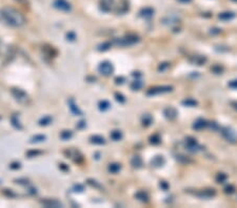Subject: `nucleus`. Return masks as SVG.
Returning <instances> with one entry per match:
<instances>
[{"instance_id": "38", "label": "nucleus", "mask_w": 237, "mask_h": 208, "mask_svg": "<svg viewBox=\"0 0 237 208\" xmlns=\"http://www.w3.org/2000/svg\"><path fill=\"white\" fill-rule=\"evenodd\" d=\"M88 183L90 184V185H92V186H94V187H96V188H101V186L99 185V184L97 183L95 180H91V179H89Z\"/></svg>"}, {"instance_id": "3", "label": "nucleus", "mask_w": 237, "mask_h": 208, "mask_svg": "<svg viewBox=\"0 0 237 208\" xmlns=\"http://www.w3.org/2000/svg\"><path fill=\"white\" fill-rule=\"evenodd\" d=\"M11 92H12V95L14 96V98L19 103L25 104V103L29 102V96L24 90L20 89V88H12Z\"/></svg>"}, {"instance_id": "23", "label": "nucleus", "mask_w": 237, "mask_h": 208, "mask_svg": "<svg viewBox=\"0 0 237 208\" xmlns=\"http://www.w3.org/2000/svg\"><path fill=\"white\" fill-rule=\"evenodd\" d=\"M215 190L214 189H204V190L201 191V193H200L199 196L201 197V198H211V197L215 196Z\"/></svg>"}, {"instance_id": "18", "label": "nucleus", "mask_w": 237, "mask_h": 208, "mask_svg": "<svg viewBox=\"0 0 237 208\" xmlns=\"http://www.w3.org/2000/svg\"><path fill=\"white\" fill-rule=\"evenodd\" d=\"M91 142L94 143V144H97V145H101V144H104L106 143V140H104V137H101V136H92L91 137Z\"/></svg>"}, {"instance_id": "48", "label": "nucleus", "mask_w": 237, "mask_h": 208, "mask_svg": "<svg viewBox=\"0 0 237 208\" xmlns=\"http://www.w3.org/2000/svg\"><path fill=\"white\" fill-rule=\"evenodd\" d=\"M232 1H234V2H237V0H232Z\"/></svg>"}, {"instance_id": "33", "label": "nucleus", "mask_w": 237, "mask_h": 208, "mask_svg": "<svg viewBox=\"0 0 237 208\" xmlns=\"http://www.w3.org/2000/svg\"><path fill=\"white\" fill-rule=\"evenodd\" d=\"M51 122H52V118H51L50 116H46V117H44V118L39 121V124L40 125H48Z\"/></svg>"}, {"instance_id": "47", "label": "nucleus", "mask_w": 237, "mask_h": 208, "mask_svg": "<svg viewBox=\"0 0 237 208\" xmlns=\"http://www.w3.org/2000/svg\"><path fill=\"white\" fill-rule=\"evenodd\" d=\"M15 1H17V2H19V3H26L28 2V0H15Z\"/></svg>"}, {"instance_id": "6", "label": "nucleus", "mask_w": 237, "mask_h": 208, "mask_svg": "<svg viewBox=\"0 0 237 208\" xmlns=\"http://www.w3.org/2000/svg\"><path fill=\"white\" fill-rule=\"evenodd\" d=\"M221 135L223 136L226 140H228L229 142H232V143L237 142V133L233 128H231V127L221 128Z\"/></svg>"}, {"instance_id": "5", "label": "nucleus", "mask_w": 237, "mask_h": 208, "mask_svg": "<svg viewBox=\"0 0 237 208\" xmlns=\"http://www.w3.org/2000/svg\"><path fill=\"white\" fill-rule=\"evenodd\" d=\"M98 70L101 75L108 77V76H111L112 74H113L114 67H113V65H112L111 62H109V61H104V62H101L100 64H99Z\"/></svg>"}, {"instance_id": "7", "label": "nucleus", "mask_w": 237, "mask_h": 208, "mask_svg": "<svg viewBox=\"0 0 237 208\" xmlns=\"http://www.w3.org/2000/svg\"><path fill=\"white\" fill-rule=\"evenodd\" d=\"M138 40L139 39L136 37V36L129 35L124 38H120V39L116 40V44L121 45V46H126V45H131V44H134V43L138 42Z\"/></svg>"}, {"instance_id": "22", "label": "nucleus", "mask_w": 237, "mask_h": 208, "mask_svg": "<svg viewBox=\"0 0 237 208\" xmlns=\"http://www.w3.org/2000/svg\"><path fill=\"white\" fill-rule=\"evenodd\" d=\"M121 169V165L119 163H112L109 165V171L111 173H117Z\"/></svg>"}, {"instance_id": "14", "label": "nucleus", "mask_w": 237, "mask_h": 208, "mask_svg": "<svg viewBox=\"0 0 237 208\" xmlns=\"http://www.w3.org/2000/svg\"><path fill=\"white\" fill-rule=\"evenodd\" d=\"M234 17H235V14L233 12H223V13H220L219 15H218V18L222 21H229V20H231V19H233Z\"/></svg>"}, {"instance_id": "42", "label": "nucleus", "mask_w": 237, "mask_h": 208, "mask_svg": "<svg viewBox=\"0 0 237 208\" xmlns=\"http://www.w3.org/2000/svg\"><path fill=\"white\" fill-rule=\"evenodd\" d=\"M40 151H29L28 153V155L29 157H34V155H40Z\"/></svg>"}, {"instance_id": "46", "label": "nucleus", "mask_w": 237, "mask_h": 208, "mask_svg": "<svg viewBox=\"0 0 237 208\" xmlns=\"http://www.w3.org/2000/svg\"><path fill=\"white\" fill-rule=\"evenodd\" d=\"M178 1H180V2H182V3H189V2H191L192 0H178Z\"/></svg>"}, {"instance_id": "32", "label": "nucleus", "mask_w": 237, "mask_h": 208, "mask_svg": "<svg viewBox=\"0 0 237 208\" xmlns=\"http://www.w3.org/2000/svg\"><path fill=\"white\" fill-rule=\"evenodd\" d=\"M216 181L218 182V183H223V182H226L227 181V175H225V173H218L216 177Z\"/></svg>"}, {"instance_id": "8", "label": "nucleus", "mask_w": 237, "mask_h": 208, "mask_svg": "<svg viewBox=\"0 0 237 208\" xmlns=\"http://www.w3.org/2000/svg\"><path fill=\"white\" fill-rule=\"evenodd\" d=\"M54 6L57 10L62 11V12H69V11H71L72 8L68 0H55L54 1Z\"/></svg>"}, {"instance_id": "9", "label": "nucleus", "mask_w": 237, "mask_h": 208, "mask_svg": "<svg viewBox=\"0 0 237 208\" xmlns=\"http://www.w3.org/2000/svg\"><path fill=\"white\" fill-rule=\"evenodd\" d=\"M163 115H164V117L168 119V120H174V119H176V117H177V115H178V113H177V110L175 109L174 107H172V106H169V107L164 108Z\"/></svg>"}, {"instance_id": "34", "label": "nucleus", "mask_w": 237, "mask_h": 208, "mask_svg": "<svg viewBox=\"0 0 237 208\" xmlns=\"http://www.w3.org/2000/svg\"><path fill=\"white\" fill-rule=\"evenodd\" d=\"M44 140H46V136L37 135V136H35V137H33V138H32V141H31V142H32V143H34V142H41V141H44Z\"/></svg>"}, {"instance_id": "45", "label": "nucleus", "mask_w": 237, "mask_h": 208, "mask_svg": "<svg viewBox=\"0 0 237 208\" xmlns=\"http://www.w3.org/2000/svg\"><path fill=\"white\" fill-rule=\"evenodd\" d=\"M231 106H232L234 109L237 110V101H233V102H231Z\"/></svg>"}, {"instance_id": "11", "label": "nucleus", "mask_w": 237, "mask_h": 208, "mask_svg": "<svg viewBox=\"0 0 237 208\" xmlns=\"http://www.w3.org/2000/svg\"><path fill=\"white\" fill-rule=\"evenodd\" d=\"M130 6H129V1L128 0H120L118 3V5H117V13H119V14H124V13H126L128 11H129Z\"/></svg>"}, {"instance_id": "44", "label": "nucleus", "mask_w": 237, "mask_h": 208, "mask_svg": "<svg viewBox=\"0 0 237 208\" xmlns=\"http://www.w3.org/2000/svg\"><path fill=\"white\" fill-rule=\"evenodd\" d=\"M11 168H12V169H16V168H19L20 167V164L19 163H13L12 165L10 166Z\"/></svg>"}, {"instance_id": "24", "label": "nucleus", "mask_w": 237, "mask_h": 208, "mask_svg": "<svg viewBox=\"0 0 237 208\" xmlns=\"http://www.w3.org/2000/svg\"><path fill=\"white\" fill-rule=\"evenodd\" d=\"M135 197H136L139 201H141V202H149V196H148L144 191H138Z\"/></svg>"}, {"instance_id": "21", "label": "nucleus", "mask_w": 237, "mask_h": 208, "mask_svg": "<svg viewBox=\"0 0 237 208\" xmlns=\"http://www.w3.org/2000/svg\"><path fill=\"white\" fill-rule=\"evenodd\" d=\"M142 86H143V83H142L141 80H139V79H136V80H134L133 82L131 83V88L133 90L141 89Z\"/></svg>"}, {"instance_id": "41", "label": "nucleus", "mask_w": 237, "mask_h": 208, "mask_svg": "<svg viewBox=\"0 0 237 208\" xmlns=\"http://www.w3.org/2000/svg\"><path fill=\"white\" fill-rule=\"evenodd\" d=\"M160 187H161L163 190H168V188H169V185H168V183H166V182L162 181L161 183H160Z\"/></svg>"}, {"instance_id": "37", "label": "nucleus", "mask_w": 237, "mask_h": 208, "mask_svg": "<svg viewBox=\"0 0 237 208\" xmlns=\"http://www.w3.org/2000/svg\"><path fill=\"white\" fill-rule=\"evenodd\" d=\"M115 98H116V100L118 101V102H120V103H123L124 101H126V98H124V96H122L121 94H119V93L115 94Z\"/></svg>"}, {"instance_id": "15", "label": "nucleus", "mask_w": 237, "mask_h": 208, "mask_svg": "<svg viewBox=\"0 0 237 208\" xmlns=\"http://www.w3.org/2000/svg\"><path fill=\"white\" fill-rule=\"evenodd\" d=\"M140 16L143 18H151L154 16V10L152 8H144L140 11Z\"/></svg>"}, {"instance_id": "10", "label": "nucleus", "mask_w": 237, "mask_h": 208, "mask_svg": "<svg viewBox=\"0 0 237 208\" xmlns=\"http://www.w3.org/2000/svg\"><path fill=\"white\" fill-rule=\"evenodd\" d=\"M114 6V0H100V9L104 12H111Z\"/></svg>"}, {"instance_id": "19", "label": "nucleus", "mask_w": 237, "mask_h": 208, "mask_svg": "<svg viewBox=\"0 0 237 208\" xmlns=\"http://www.w3.org/2000/svg\"><path fill=\"white\" fill-rule=\"evenodd\" d=\"M192 62L194 63V64H196V65H202V64H204V63L207 62V58L203 57V56H194Z\"/></svg>"}, {"instance_id": "39", "label": "nucleus", "mask_w": 237, "mask_h": 208, "mask_svg": "<svg viewBox=\"0 0 237 208\" xmlns=\"http://www.w3.org/2000/svg\"><path fill=\"white\" fill-rule=\"evenodd\" d=\"M229 86L231 88H234V89H237V80H232L229 83Z\"/></svg>"}, {"instance_id": "30", "label": "nucleus", "mask_w": 237, "mask_h": 208, "mask_svg": "<svg viewBox=\"0 0 237 208\" xmlns=\"http://www.w3.org/2000/svg\"><path fill=\"white\" fill-rule=\"evenodd\" d=\"M152 121H153V119H152L151 115H149V114H146L142 117V124L144 126H149L152 123Z\"/></svg>"}, {"instance_id": "43", "label": "nucleus", "mask_w": 237, "mask_h": 208, "mask_svg": "<svg viewBox=\"0 0 237 208\" xmlns=\"http://www.w3.org/2000/svg\"><path fill=\"white\" fill-rule=\"evenodd\" d=\"M124 81V78L123 77H120V78H116V83L117 84H122Z\"/></svg>"}, {"instance_id": "36", "label": "nucleus", "mask_w": 237, "mask_h": 208, "mask_svg": "<svg viewBox=\"0 0 237 208\" xmlns=\"http://www.w3.org/2000/svg\"><path fill=\"white\" fill-rule=\"evenodd\" d=\"M225 192L226 193H229V195H231V193H234L235 192V187L233 185L227 186V187L225 188Z\"/></svg>"}, {"instance_id": "35", "label": "nucleus", "mask_w": 237, "mask_h": 208, "mask_svg": "<svg viewBox=\"0 0 237 208\" xmlns=\"http://www.w3.org/2000/svg\"><path fill=\"white\" fill-rule=\"evenodd\" d=\"M110 48H111V43H110V42H106V43H104V44L99 45L98 50H109Z\"/></svg>"}, {"instance_id": "20", "label": "nucleus", "mask_w": 237, "mask_h": 208, "mask_svg": "<svg viewBox=\"0 0 237 208\" xmlns=\"http://www.w3.org/2000/svg\"><path fill=\"white\" fill-rule=\"evenodd\" d=\"M69 105H70V108H71L72 113L75 114V115H78V116H81L82 115V113H81V110L78 108V106L76 105L75 103H74L73 100H70V102H69Z\"/></svg>"}, {"instance_id": "29", "label": "nucleus", "mask_w": 237, "mask_h": 208, "mask_svg": "<svg viewBox=\"0 0 237 208\" xmlns=\"http://www.w3.org/2000/svg\"><path fill=\"white\" fill-rule=\"evenodd\" d=\"M111 107V104H110V102L106 100H102L99 102V109L100 110H106L109 109V108Z\"/></svg>"}, {"instance_id": "17", "label": "nucleus", "mask_w": 237, "mask_h": 208, "mask_svg": "<svg viewBox=\"0 0 237 208\" xmlns=\"http://www.w3.org/2000/svg\"><path fill=\"white\" fill-rule=\"evenodd\" d=\"M43 205H46V207H61L62 204L60 202L56 200H46V201H42Z\"/></svg>"}, {"instance_id": "31", "label": "nucleus", "mask_w": 237, "mask_h": 208, "mask_svg": "<svg viewBox=\"0 0 237 208\" xmlns=\"http://www.w3.org/2000/svg\"><path fill=\"white\" fill-rule=\"evenodd\" d=\"M72 136H73V133L71 131H63L62 133H60V138L62 140H69V139L72 138Z\"/></svg>"}, {"instance_id": "12", "label": "nucleus", "mask_w": 237, "mask_h": 208, "mask_svg": "<svg viewBox=\"0 0 237 208\" xmlns=\"http://www.w3.org/2000/svg\"><path fill=\"white\" fill-rule=\"evenodd\" d=\"M208 125H209V123L206 120H203V119H197L194 122V124H193V128H194L195 131H201L204 127H207Z\"/></svg>"}, {"instance_id": "26", "label": "nucleus", "mask_w": 237, "mask_h": 208, "mask_svg": "<svg viewBox=\"0 0 237 208\" xmlns=\"http://www.w3.org/2000/svg\"><path fill=\"white\" fill-rule=\"evenodd\" d=\"M182 104H183L184 106H188V107H195L198 103H197V101L194 100V99H187V100L182 101Z\"/></svg>"}, {"instance_id": "2", "label": "nucleus", "mask_w": 237, "mask_h": 208, "mask_svg": "<svg viewBox=\"0 0 237 208\" xmlns=\"http://www.w3.org/2000/svg\"><path fill=\"white\" fill-rule=\"evenodd\" d=\"M184 147L186 149L191 153H197L201 149V146L198 144V142L196 141V139L192 138V137H188L184 140Z\"/></svg>"}, {"instance_id": "25", "label": "nucleus", "mask_w": 237, "mask_h": 208, "mask_svg": "<svg viewBox=\"0 0 237 208\" xmlns=\"http://www.w3.org/2000/svg\"><path fill=\"white\" fill-rule=\"evenodd\" d=\"M110 136H111L112 140L114 141H119L122 139V133L120 131H113Z\"/></svg>"}, {"instance_id": "13", "label": "nucleus", "mask_w": 237, "mask_h": 208, "mask_svg": "<svg viewBox=\"0 0 237 208\" xmlns=\"http://www.w3.org/2000/svg\"><path fill=\"white\" fill-rule=\"evenodd\" d=\"M164 163H166V160H164L162 155H156L151 161L152 166H154V167H161V166L164 165Z\"/></svg>"}, {"instance_id": "16", "label": "nucleus", "mask_w": 237, "mask_h": 208, "mask_svg": "<svg viewBox=\"0 0 237 208\" xmlns=\"http://www.w3.org/2000/svg\"><path fill=\"white\" fill-rule=\"evenodd\" d=\"M131 164L133 167L135 168H139L142 166V159L139 157V155H134L131 160Z\"/></svg>"}, {"instance_id": "4", "label": "nucleus", "mask_w": 237, "mask_h": 208, "mask_svg": "<svg viewBox=\"0 0 237 208\" xmlns=\"http://www.w3.org/2000/svg\"><path fill=\"white\" fill-rule=\"evenodd\" d=\"M173 90V87L170 85H162V86H155V87L150 88L148 92H146V95L148 96H155V95H159V94H166V93H170Z\"/></svg>"}, {"instance_id": "27", "label": "nucleus", "mask_w": 237, "mask_h": 208, "mask_svg": "<svg viewBox=\"0 0 237 208\" xmlns=\"http://www.w3.org/2000/svg\"><path fill=\"white\" fill-rule=\"evenodd\" d=\"M11 122H12L13 126H15L16 128H19V129H21V128H22L20 122H19V120H18V116L17 115L12 116V118H11Z\"/></svg>"}, {"instance_id": "40", "label": "nucleus", "mask_w": 237, "mask_h": 208, "mask_svg": "<svg viewBox=\"0 0 237 208\" xmlns=\"http://www.w3.org/2000/svg\"><path fill=\"white\" fill-rule=\"evenodd\" d=\"M169 67V63H162L161 65H159V67H158V70H161V72H163L166 68H168Z\"/></svg>"}, {"instance_id": "28", "label": "nucleus", "mask_w": 237, "mask_h": 208, "mask_svg": "<svg viewBox=\"0 0 237 208\" xmlns=\"http://www.w3.org/2000/svg\"><path fill=\"white\" fill-rule=\"evenodd\" d=\"M160 142H161V138H160L159 135H157V133L153 135L151 138H150V143L153 144V145H157V144H159Z\"/></svg>"}, {"instance_id": "1", "label": "nucleus", "mask_w": 237, "mask_h": 208, "mask_svg": "<svg viewBox=\"0 0 237 208\" xmlns=\"http://www.w3.org/2000/svg\"><path fill=\"white\" fill-rule=\"evenodd\" d=\"M0 19L13 28H20L25 23V18L22 14L13 8H3L0 10Z\"/></svg>"}]
</instances>
